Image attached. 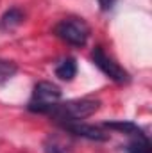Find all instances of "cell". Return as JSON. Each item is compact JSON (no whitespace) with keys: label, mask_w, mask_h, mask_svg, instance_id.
<instances>
[{"label":"cell","mask_w":152,"mask_h":153,"mask_svg":"<svg viewBox=\"0 0 152 153\" xmlns=\"http://www.w3.org/2000/svg\"><path fill=\"white\" fill-rule=\"evenodd\" d=\"M100 107V100L97 98H77V100H68V102H59L52 107V111L48 116L61 123H75V121H82L91 114H95Z\"/></svg>","instance_id":"6da1fadb"},{"label":"cell","mask_w":152,"mask_h":153,"mask_svg":"<svg viewBox=\"0 0 152 153\" xmlns=\"http://www.w3.org/2000/svg\"><path fill=\"white\" fill-rule=\"evenodd\" d=\"M61 102V89L47 80H41L34 85L32 91V98L27 105V109L31 112H38V114H48L52 111V107L56 103Z\"/></svg>","instance_id":"7a4b0ae2"},{"label":"cell","mask_w":152,"mask_h":153,"mask_svg":"<svg viewBox=\"0 0 152 153\" xmlns=\"http://www.w3.org/2000/svg\"><path fill=\"white\" fill-rule=\"evenodd\" d=\"M54 34L72 46H84L90 38V27L82 18H65L54 27Z\"/></svg>","instance_id":"3957f363"},{"label":"cell","mask_w":152,"mask_h":153,"mask_svg":"<svg viewBox=\"0 0 152 153\" xmlns=\"http://www.w3.org/2000/svg\"><path fill=\"white\" fill-rule=\"evenodd\" d=\"M91 61H93V64H95L104 75L108 76V78H111L113 82H116V84H129V82H131L129 71L123 70L113 57H109V55L104 52L102 46H95V48H93V52H91Z\"/></svg>","instance_id":"277c9868"},{"label":"cell","mask_w":152,"mask_h":153,"mask_svg":"<svg viewBox=\"0 0 152 153\" xmlns=\"http://www.w3.org/2000/svg\"><path fill=\"white\" fill-rule=\"evenodd\" d=\"M65 130L72 135H79V137H84V139H90V141H99V143H104L109 139V134H106L104 130H100L99 126H93V125H86V123H66L63 125Z\"/></svg>","instance_id":"5b68a950"},{"label":"cell","mask_w":152,"mask_h":153,"mask_svg":"<svg viewBox=\"0 0 152 153\" xmlns=\"http://www.w3.org/2000/svg\"><path fill=\"white\" fill-rule=\"evenodd\" d=\"M43 152L45 153H70L72 152V139L66 134L52 132L43 141Z\"/></svg>","instance_id":"8992f818"},{"label":"cell","mask_w":152,"mask_h":153,"mask_svg":"<svg viewBox=\"0 0 152 153\" xmlns=\"http://www.w3.org/2000/svg\"><path fill=\"white\" fill-rule=\"evenodd\" d=\"M23 18H25V14H23V11L20 7H11L9 11H5L2 14V18H0V29L2 30H13L18 25H22Z\"/></svg>","instance_id":"52a82bcc"},{"label":"cell","mask_w":152,"mask_h":153,"mask_svg":"<svg viewBox=\"0 0 152 153\" xmlns=\"http://www.w3.org/2000/svg\"><path fill=\"white\" fill-rule=\"evenodd\" d=\"M102 126H104V128H109V130L122 132V134H125L127 137H134V135L143 134V130H141L136 123H132V121H108V123H104Z\"/></svg>","instance_id":"ba28073f"},{"label":"cell","mask_w":152,"mask_h":153,"mask_svg":"<svg viewBox=\"0 0 152 153\" xmlns=\"http://www.w3.org/2000/svg\"><path fill=\"white\" fill-rule=\"evenodd\" d=\"M75 75H77V61L74 57H66V59H63L56 66V76L61 78V80H65V82L74 80Z\"/></svg>","instance_id":"9c48e42d"},{"label":"cell","mask_w":152,"mask_h":153,"mask_svg":"<svg viewBox=\"0 0 152 153\" xmlns=\"http://www.w3.org/2000/svg\"><path fill=\"white\" fill-rule=\"evenodd\" d=\"M125 152L127 153H150V141H149L147 134L143 132L140 135L131 137V141L125 146Z\"/></svg>","instance_id":"30bf717a"},{"label":"cell","mask_w":152,"mask_h":153,"mask_svg":"<svg viewBox=\"0 0 152 153\" xmlns=\"http://www.w3.org/2000/svg\"><path fill=\"white\" fill-rule=\"evenodd\" d=\"M18 68L14 62L7 61V59H0V85H4L5 82H9L13 76L16 75Z\"/></svg>","instance_id":"8fae6325"},{"label":"cell","mask_w":152,"mask_h":153,"mask_svg":"<svg viewBox=\"0 0 152 153\" xmlns=\"http://www.w3.org/2000/svg\"><path fill=\"white\" fill-rule=\"evenodd\" d=\"M97 2H99L102 11H111L114 7V4H116V0H97Z\"/></svg>","instance_id":"7c38bea8"}]
</instances>
